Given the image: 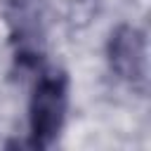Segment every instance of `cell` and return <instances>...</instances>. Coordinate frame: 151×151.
Returning <instances> with one entry per match:
<instances>
[{
  "label": "cell",
  "instance_id": "cell-1",
  "mask_svg": "<svg viewBox=\"0 0 151 151\" xmlns=\"http://www.w3.org/2000/svg\"><path fill=\"white\" fill-rule=\"evenodd\" d=\"M66 76L64 73H45L35 83L31 104H28V130H31V146L47 149L66 116Z\"/></svg>",
  "mask_w": 151,
  "mask_h": 151
},
{
  "label": "cell",
  "instance_id": "cell-2",
  "mask_svg": "<svg viewBox=\"0 0 151 151\" xmlns=\"http://www.w3.org/2000/svg\"><path fill=\"white\" fill-rule=\"evenodd\" d=\"M111 68L132 87H146V40L132 26H120L109 40Z\"/></svg>",
  "mask_w": 151,
  "mask_h": 151
}]
</instances>
